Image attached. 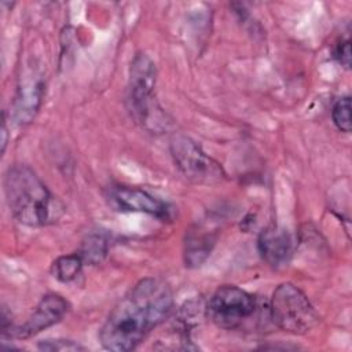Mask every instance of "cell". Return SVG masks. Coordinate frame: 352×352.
Here are the masks:
<instances>
[{
	"label": "cell",
	"instance_id": "cell-2",
	"mask_svg": "<svg viewBox=\"0 0 352 352\" xmlns=\"http://www.w3.org/2000/svg\"><path fill=\"white\" fill-rule=\"evenodd\" d=\"M4 194L14 219L28 227L51 224L63 213V205L36 172L23 164H16L7 169Z\"/></svg>",
	"mask_w": 352,
	"mask_h": 352
},
{
	"label": "cell",
	"instance_id": "cell-14",
	"mask_svg": "<svg viewBox=\"0 0 352 352\" xmlns=\"http://www.w3.org/2000/svg\"><path fill=\"white\" fill-rule=\"evenodd\" d=\"M331 118H333V122L334 125L345 132V133H349L351 132V99L349 96H344V98H340L333 109H331Z\"/></svg>",
	"mask_w": 352,
	"mask_h": 352
},
{
	"label": "cell",
	"instance_id": "cell-13",
	"mask_svg": "<svg viewBox=\"0 0 352 352\" xmlns=\"http://www.w3.org/2000/svg\"><path fill=\"white\" fill-rule=\"evenodd\" d=\"M84 265L78 253H72L58 257L52 264V275L63 283L74 280Z\"/></svg>",
	"mask_w": 352,
	"mask_h": 352
},
{
	"label": "cell",
	"instance_id": "cell-11",
	"mask_svg": "<svg viewBox=\"0 0 352 352\" xmlns=\"http://www.w3.org/2000/svg\"><path fill=\"white\" fill-rule=\"evenodd\" d=\"M216 242V235L204 226H195L186 234L184 242V263L186 267L201 265L210 254L213 245Z\"/></svg>",
	"mask_w": 352,
	"mask_h": 352
},
{
	"label": "cell",
	"instance_id": "cell-8",
	"mask_svg": "<svg viewBox=\"0 0 352 352\" xmlns=\"http://www.w3.org/2000/svg\"><path fill=\"white\" fill-rule=\"evenodd\" d=\"M109 199L116 209L122 212H140L155 216L158 219H169L170 214L168 204L138 187H111Z\"/></svg>",
	"mask_w": 352,
	"mask_h": 352
},
{
	"label": "cell",
	"instance_id": "cell-6",
	"mask_svg": "<svg viewBox=\"0 0 352 352\" xmlns=\"http://www.w3.org/2000/svg\"><path fill=\"white\" fill-rule=\"evenodd\" d=\"M256 307L253 294L238 286L224 285L209 298L206 315L217 327L234 330L241 327L254 314Z\"/></svg>",
	"mask_w": 352,
	"mask_h": 352
},
{
	"label": "cell",
	"instance_id": "cell-5",
	"mask_svg": "<svg viewBox=\"0 0 352 352\" xmlns=\"http://www.w3.org/2000/svg\"><path fill=\"white\" fill-rule=\"evenodd\" d=\"M169 150L177 169L195 184L219 183L226 176L221 165L187 135H173L169 142Z\"/></svg>",
	"mask_w": 352,
	"mask_h": 352
},
{
	"label": "cell",
	"instance_id": "cell-15",
	"mask_svg": "<svg viewBox=\"0 0 352 352\" xmlns=\"http://www.w3.org/2000/svg\"><path fill=\"white\" fill-rule=\"evenodd\" d=\"M38 349L41 351H59V352H65V351H82L84 346H81L78 342L72 341V340H43L38 342Z\"/></svg>",
	"mask_w": 352,
	"mask_h": 352
},
{
	"label": "cell",
	"instance_id": "cell-17",
	"mask_svg": "<svg viewBox=\"0 0 352 352\" xmlns=\"http://www.w3.org/2000/svg\"><path fill=\"white\" fill-rule=\"evenodd\" d=\"M7 136H8V132H7V126H6V120H3V125H1V153H4L6 150V146H7Z\"/></svg>",
	"mask_w": 352,
	"mask_h": 352
},
{
	"label": "cell",
	"instance_id": "cell-16",
	"mask_svg": "<svg viewBox=\"0 0 352 352\" xmlns=\"http://www.w3.org/2000/svg\"><path fill=\"white\" fill-rule=\"evenodd\" d=\"M334 58L338 60V63L344 67L351 66V43L349 40L340 41L334 50Z\"/></svg>",
	"mask_w": 352,
	"mask_h": 352
},
{
	"label": "cell",
	"instance_id": "cell-7",
	"mask_svg": "<svg viewBox=\"0 0 352 352\" xmlns=\"http://www.w3.org/2000/svg\"><path fill=\"white\" fill-rule=\"evenodd\" d=\"M67 311L69 302L62 296L48 293L38 301L28 320L23 324L14 327L11 336L16 338H29L58 323Z\"/></svg>",
	"mask_w": 352,
	"mask_h": 352
},
{
	"label": "cell",
	"instance_id": "cell-10",
	"mask_svg": "<svg viewBox=\"0 0 352 352\" xmlns=\"http://www.w3.org/2000/svg\"><path fill=\"white\" fill-rule=\"evenodd\" d=\"M257 248L263 260L275 268L286 265L293 254L290 234L275 226L267 227L260 232Z\"/></svg>",
	"mask_w": 352,
	"mask_h": 352
},
{
	"label": "cell",
	"instance_id": "cell-3",
	"mask_svg": "<svg viewBox=\"0 0 352 352\" xmlns=\"http://www.w3.org/2000/svg\"><path fill=\"white\" fill-rule=\"evenodd\" d=\"M155 76L154 62L146 54L135 55L129 67L126 102L135 121L150 131L166 129L168 125L166 116L154 96Z\"/></svg>",
	"mask_w": 352,
	"mask_h": 352
},
{
	"label": "cell",
	"instance_id": "cell-1",
	"mask_svg": "<svg viewBox=\"0 0 352 352\" xmlns=\"http://www.w3.org/2000/svg\"><path fill=\"white\" fill-rule=\"evenodd\" d=\"M172 308L173 294L164 280L140 279L109 314L99 331L100 344L116 352L135 349L169 316Z\"/></svg>",
	"mask_w": 352,
	"mask_h": 352
},
{
	"label": "cell",
	"instance_id": "cell-4",
	"mask_svg": "<svg viewBox=\"0 0 352 352\" xmlns=\"http://www.w3.org/2000/svg\"><path fill=\"white\" fill-rule=\"evenodd\" d=\"M270 315L279 329L292 334H305L320 320L308 297L289 282L279 285L274 290Z\"/></svg>",
	"mask_w": 352,
	"mask_h": 352
},
{
	"label": "cell",
	"instance_id": "cell-12",
	"mask_svg": "<svg viewBox=\"0 0 352 352\" xmlns=\"http://www.w3.org/2000/svg\"><path fill=\"white\" fill-rule=\"evenodd\" d=\"M109 250V239L103 232H91L81 242L80 250L77 252L82 258L84 264H99L103 261Z\"/></svg>",
	"mask_w": 352,
	"mask_h": 352
},
{
	"label": "cell",
	"instance_id": "cell-9",
	"mask_svg": "<svg viewBox=\"0 0 352 352\" xmlns=\"http://www.w3.org/2000/svg\"><path fill=\"white\" fill-rule=\"evenodd\" d=\"M45 84L34 72H29L18 85L14 102V118L18 124H29L41 106Z\"/></svg>",
	"mask_w": 352,
	"mask_h": 352
}]
</instances>
